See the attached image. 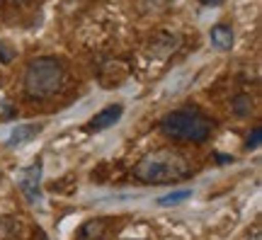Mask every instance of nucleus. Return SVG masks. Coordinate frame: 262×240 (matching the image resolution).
Segmentation results:
<instances>
[{
	"mask_svg": "<svg viewBox=\"0 0 262 240\" xmlns=\"http://www.w3.org/2000/svg\"><path fill=\"white\" fill-rule=\"evenodd\" d=\"M134 175L146 185H175L192 175V167L185 156L163 148V150H153L141 158L134 167Z\"/></svg>",
	"mask_w": 262,
	"mask_h": 240,
	"instance_id": "obj_1",
	"label": "nucleus"
},
{
	"mask_svg": "<svg viewBox=\"0 0 262 240\" xmlns=\"http://www.w3.org/2000/svg\"><path fill=\"white\" fill-rule=\"evenodd\" d=\"M66 71L63 63L51 56L29 61L25 68V93L29 100H49L63 90Z\"/></svg>",
	"mask_w": 262,
	"mask_h": 240,
	"instance_id": "obj_2",
	"label": "nucleus"
},
{
	"mask_svg": "<svg viewBox=\"0 0 262 240\" xmlns=\"http://www.w3.org/2000/svg\"><path fill=\"white\" fill-rule=\"evenodd\" d=\"M160 131L175 141L185 143H204L211 139L214 124L196 110H175L160 119Z\"/></svg>",
	"mask_w": 262,
	"mask_h": 240,
	"instance_id": "obj_3",
	"label": "nucleus"
},
{
	"mask_svg": "<svg viewBox=\"0 0 262 240\" xmlns=\"http://www.w3.org/2000/svg\"><path fill=\"white\" fill-rule=\"evenodd\" d=\"M39 182H41V160H37L34 165H29L27 170H22L19 175V189L27 197L29 204H37L41 199V192H39Z\"/></svg>",
	"mask_w": 262,
	"mask_h": 240,
	"instance_id": "obj_4",
	"label": "nucleus"
},
{
	"mask_svg": "<svg viewBox=\"0 0 262 240\" xmlns=\"http://www.w3.org/2000/svg\"><path fill=\"white\" fill-rule=\"evenodd\" d=\"M122 114H124V107L122 104H110V107H104L100 114H95L93 119L85 124V131H104V129H110V126H114L117 121L122 119Z\"/></svg>",
	"mask_w": 262,
	"mask_h": 240,
	"instance_id": "obj_5",
	"label": "nucleus"
},
{
	"mask_svg": "<svg viewBox=\"0 0 262 240\" xmlns=\"http://www.w3.org/2000/svg\"><path fill=\"white\" fill-rule=\"evenodd\" d=\"M107 238V221L104 219H93L80 226L75 240H104Z\"/></svg>",
	"mask_w": 262,
	"mask_h": 240,
	"instance_id": "obj_6",
	"label": "nucleus"
},
{
	"mask_svg": "<svg viewBox=\"0 0 262 240\" xmlns=\"http://www.w3.org/2000/svg\"><path fill=\"white\" fill-rule=\"evenodd\" d=\"M41 126H44V124H22V126H17V129L12 131V136L8 139V146L15 148V146H22V143L32 141L39 131H41Z\"/></svg>",
	"mask_w": 262,
	"mask_h": 240,
	"instance_id": "obj_7",
	"label": "nucleus"
},
{
	"mask_svg": "<svg viewBox=\"0 0 262 240\" xmlns=\"http://www.w3.org/2000/svg\"><path fill=\"white\" fill-rule=\"evenodd\" d=\"M209 37H211V44H214L216 49H221V51H228V49L233 47V29L228 27V25H216V27H211Z\"/></svg>",
	"mask_w": 262,
	"mask_h": 240,
	"instance_id": "obj_8",
	"label": "nucleus"
},
{
	"mask_svg": "<svg viewBox=\"0 0 262 240\" xmlns=\"http://www.w3.org/2000/svg\"><path fill=\"white\" fill-rule=\"evenodd\" d=\"M192 197V189H180V192L175 194H168V197H160L158 204L160 206H170V204H180V202H185V199H189Z\"/></svg>",
	"mask_w": 262,
	"mask_h": 240,
	"instance_id": "obj_9",
	"label": "nucleus"
},
{
	"mask_svg": "<svg viewBox=\"0 0 262 240\" xmlns=\"http://www.w3.org/2000/svg\"><path fill=\"white\" fill-rule=\"evenodd\" d=\"M233 107H235V112H238V117H245V114L250 112V100H248L245 95H241V97H235Z\"/></svg>",
	"mask_w": 262,
	"mask_h": 240,
	"instance_id": "obj_10",
	"label": "nucleus"
},
{
	"mask_svg": "<svg viewBox=\"0 0 262 240\" xmlns=\"http://www.w3.org/2000/svg\"><path fill=\"white\" fill-rule=\"evenodd\" d=\"M257 146H260V129H255L253 136L245 141V148H257Z\"/></svg>",
	"mask_w": 262,
	"mask_h": 240,
	"instance_id": "obj_11",
	"label": "nucleus"
},
{
	"mask_svg": "<svg viewBox=\"0 0 262 240\" xmlns=\"http://www.w3.org/2000/svg\"><path fill=\"white\" fill-rule=\"evenodd\" d=\"M248 240H262V233H260V231H255V233H253V235H250V238H248Z\"/></svg>",
	"mask_w": 262,
	"mask_h": 240,
	"instance_id": "obj_12",
	"label": "nucleus"
},
{
	"mask_svg": "<svg viewBox=\"0 0 262 240\" xmlns=\"http://www.w3.org/2000/svg\"><path fill=\"white\" fill-rule=\"evenodd\" d=\"M199 3H204V5H214V3H219V0H199Z\"/></svg>",
	"mask_w": 262,
	"mask_h": 240,
	"instance_id": "obj_13",
	"label": "nucleus"
},
{
	"mask_svg": "<svg viewBox=\"0 0 262 240\" xmlns=\"http://www.w3.org/2000/svg\"><path fill=\"white\" fill-rule=\"evenodd\" d=\"M41 240H47V238H44V235H41Z\"/></svg>",
	"mask_w": 262,
	"mask_h": 240,
	"instance_id": "obj_14",
	"label": "nucleus"
}]
</instances>
